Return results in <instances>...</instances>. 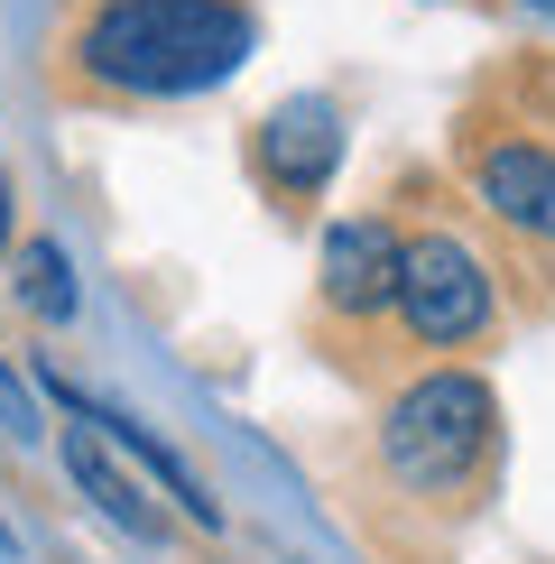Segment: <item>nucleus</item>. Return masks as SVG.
Wrapping results in <instances>:
<instances>
[{
  "instance_id": "6e6552de",
  "label": "nucleus",
  "mask_w": 555,
  "mask_h": 564,
  "mask_svg": "<svg viewBox=\"0 0 555 564\" xmlns=\"http://www.w3.org/2000/svg\"><path fill=\"white\" fill-rule=\"evenodd\" d=\"M65 473H75V490H84L92 509H102L111 528H130V536H149V546H157V536H167V519H157V509L139 500V481H130L121 463L102 454V435H92V426H65Z\"/></svg>"
},
{
  "instance_id": "423d86ee",
  "label": "nucleus",
  "mask_w": 555,
  "mask_h": 564,
  "mask_svg": "<svg viewBox=\"0 0 555 564\" xmlns=\"http://www.w3.org/2000/svg\"><path fill=\"white\" fill-rule=\"evenodd\" d=\"M472 195L491 204V223L527 231V241H555V149L546 139H491L472 158Z\"/></svg>"
},
{
  "instance_id": "39448f33",
  "label": "nucleus",
  "mask_w": 555,
  "mask_h": 564,
  "mask_svg": "<svg viewBox=\"0 0 555 564\" xmlns=\"http://www.w3.org/2000/svg\"><path fill=\"white\" fill-rule=\"evenodd\" d=\"M250 158H260L269 195H287V204L324 195L334 167H342V102H334V93H287V102L250 130Z\"/></svg>"
},
{
  "instance_id": "0eeeda50",
  "label": "nucleus",
  "mask_w": 555,
  "mask_h": 564,
  "mask_svg": "<svg viewBox=\"0 0 555 564\" xmlns=\"http://www.w3.org/2000/svg\"><path fill=\"white\" fill-rule=\"evenodd\" d=\"M46 389H56V398H65V408H75V416H84V426H102L111 444H130V454H139V463H149V473H157V481H167V500H176V509H185V519H195V528H214V519H222V509H214V500H204V481H195V473H185V463H176V454H167V444H157L149 426H139V416H121V408H102V398H84L75 380H46Z\"/></svg>"
},
{
  "instance_id": "f8f14e48",
  "label": "nucleus",
  "mask_w": 555,
  "mask_h": 564,
  "mask_svg": "<svg viewBox=\"0 0 555 564\" xmlns=\"http://www.w3.org/2000/svg\"><path fill=\"white\" fill-rule=\"evenodd\" d=\"M546 10H555V0H546Z\"/></svg>"
},
{
  "instance_id": "9d476101",
  "label": "nucleus",
  "mask_w": 555,
  "mask_h": 564,
  "mask_svg": "<svg viewBox=\"0 0 555 564\" xmlns=\"http://www.w3.org/2000/svg\"><path fill=\"white\" fill-rule=\"evenodd\" d=\"M0 408H10V426H19V435H29V389H19V380H10V370H0Z\"/></svg>"
},
{
  "instance_id": "20e7f679",
  "label": "nucleus",
  "mask_w": 555,
  "mask_h": 564,
  "mask_svg": "<svg viewBox=\"0 0 555 564\" xmlns=\"http://www.w3.org/2000/svg\"><path fill=\"white\" fill-rule=\"evenodd\" d=\"M399 269H407V241L399 223L380 214H342L315 250V288L342 324H370V315H399Z\"/></svg>"
},
{
  "instance_id": "9b49d317",
  "label": "nucleus",
  "mask_w": 555,
  "mask_h": 564,
  "mask_svg": "<svg viewBox=\"0 0 555 564\" xmlns=\"http://www.w3.org/2000/svg\"><path fill=\"white\" fill-rule=\"evenodd\" d=\"M0 250H10V167H0Z\"/></svg>"
},
{
  "instance_id": "7ed1b4c3",
  "label": "nucleus",
  "mask_w": 555,
  "mask_h": 564,
  "mask_svg": "<svg viewBox=\"0 0 555 564\" xmlns=\"http://www.w3.org/2000/svg\"><path fill=\"white\" fill-rule=\"evenodd\" d=\"M500 315V288H491V260H481L463 231H416L407 241V269H399V324L426 351H463L481 343Z\"/></svg>"
},
{
  "instance_id": "1a4fd4ad",
  "label": "nucleus",
  "mask_w": 555,
  "mask_h": 564,
  "mask_svg": "<svg viewBox=\"0 0 555 564\" xmlns=\"http://www.w3.org/2000/svg\"><path fill=\"white\" fill-rule=\"evenodd\" d=\"M19 305H29L37 324H75V269H65L56 241H29V250H19Z\"/></svg>"
},
{
  "instance_id": "f257e3e1",
  "label": "nucleus",
  "mask_w": 555,
  "mask_h": 564,
  "mask_svg": "<svg viewBox=\"0 0 555 564\" xmlns=\"http://www.w3.org/2000/svg\"><path fill=\"white\" fill-rule=\"evenodd\" d=\"M250 10L241 0H102L75 29L65 65L92 93H130V102H176V93H214L250 56Z\"/></svg>"
},
{
  "instance_id": "f03ea898",
  "label": "nucleus",
  "mask_w": 555,
  "mask_h": 564,
  "mask_svg": "<svg viewBox=\"0 0 555 564\" xmlns=\"http://www.w3.org/2000/svg\"><path fill=\"white\" fill-rule=\"evenodd\" d=\"M491 444H500V398H491L481 370H426L380 416V463L407 490H426V500L472 490L481 463H491Z\"/></svg>"
}]
</instances>
